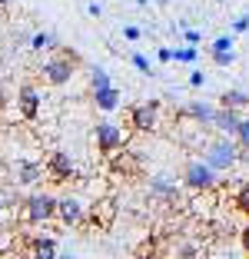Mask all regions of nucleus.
Wrapping results in <instances>:
<instances>
[{
  "mask_svg": "<svg viewBox=\"0 0 249 259\" xmlns=\"http://www.w3.org/2000/svg\"><path fill=\"white\" fill-rule=\"evenodd\" d=\"M236 209L249 216V183H242L239 190H236Z\"/></svg>",
  "mask_w": 249,
  "mask_h": 259,
  "instance_id": "nucleus-19",
  "label": "nucleus"
},
{
  "mask_svg": "<svg viewBox=\"0 0 249 259\" xmlns=\"http://www.w3.org/2000/svg\"><path fill=\"white\" fill-rule=\"evenodd\" d=\"M73 70H76V63L70 60V57L57 54V57H50V60H44L40 76H44V83H50V87H63V83L73 80Z\"/></svg>",
  "mask_w": 249,
  "mask_h": 259,
  "instance_id": "nucleus-3",
  "label": "nucleus"
},
{
  "mask_svg": "<svg viewBox=\"0 0 249 259\" xmlns=\"http://www.w3.org/2000/svg\"><path fill=\"white\" fill-rule=\"evenodd\" d=\"M173 60H180V63H193V60H196V47L189 44V47H180V50H173Z\"/></svg>",
  "mask_w": 249,
  "mask_h": 259,
  "instance_id": "nucleus-21",
  "label": "nucleus"
},
{
  "mask_svg": "<svg viewBox=\"0 0 249 259\" xmlns=\"http://www.w3.org/2000/svg\"><path fill=\"white\" fill-rule=\"evenodd\" d=\"M183 183H186L189 190H213V186H216V169L206 160H189L186 166H183Z\"/></svg>",
  "mask_w": 249,
  "mask_h": 259,
  "instance_id": "nucleus-4",
  "label": "nucleus"
},
{
  "mask_svg": "<svg viewBox=\"0 0 249 259\" xmlns=\"http://www.w3.org/2000/svg\"><path fill=\"white\" fill-rule=\"evenodd\" d=\"M203 160L219 173V169H233L236 163H239V153H236V143H229L226 137H219V140H213V143H206Z\"/></svg>",
  "mask_w": 249,
  "mask_h": 259,
  "instance_id": "nucleus-2",
  "label": "nucleus"
},
{
  "mask_svg": "<svg viewBox=\"0 0 249 259\" xmlns=\"http://www.w3.org/2000/svg\"><path fill=\"white\" fill-rule=\"evenodd\" d=\"M4 7H7V0H0V10H4Z\"/></svg>",
  "mask_w": 249,
  "mask_h": 259,
  "instance_id": "nucleus-33",
  "label": "nucleus"
},
{
  "mask_svg": "<svg viewBox=\"0 0 249 259\" xmlns=\"http://www.w3.org/2000/svg\"><path fill=\"white\" fill-rule=\"evenodd\" d=\"M150 196L166 199V203H180V186H176L170 176H153L150 180Z\"/></svg>",
  "mask_w": 249,
  "mask_h": 259,
  "instance_id": "nucleus-11",
  "label": "nucleus"
},
{
  "mask_svg": "<svg viewBox=\"0 0 249 259\" xmlns=\"http://www.w3.org/2000/svg\"><path fill=\"white\" fill-rule=\"evenodd\" d=\"M159 60H163V63H170V60H173V50H170V47H159Z\"/></svg>",
  "mask_w": 249,
  "mask_h": 259,
  "instance_id": "nucleus-29",
  "label": "nucleus"
},
{
  "mask_svg": "<svg viewBox=\"0 0 249 259\" xmlns=\"http://www.w3.org/2000/svg\"><path fill=\"white\" fill-rule=\"evenodd\" d=\"M210 126H216L219 133H229L233 137L236 126H239V113H236L233 107H216V113H213V123Z\"/></svg>",
  "mask_w": 249,
  "mask_h": 259,
  "instance_id": "nucleus-12",
  "label": "nucleus"
},
{
  "mask_svg": "<svg viewBox=\"0 0 249 259\" xmlns=\"http://www.w3.org/2000/svg\"><path fill=\"white\" fill-rule=\"evenodd\" d=\"M87 10H90V14H93V17H100V14H103V7H100L97 0H93V4H87Z\"/></svg>",
  "mask_w": 249,
  "mask_h": 259,
  "instance_id": "nucleus-31",
  "label": "nucleus"
},
{
  "mask_svg": "<svg viewBox=\"0 0 249 259\" xmlns=\"http://www.w3.org/2000/svg\"><path fill=\"white\" fill-rule=\"evenodd\" d=\"M27 249H30L37 259H53V256H57V239H50V236H33L30 243H27Z\"/></svg>",
  "mask_w": 249,
  "mask_h": 259,
  "instance_id": "nucleus-15",
  "label": "nucleus"
},
{
  "mask_svg": "<svg viewBox=\"0 0 249 259\" xmlns=\"http://www.w3.org/2000/svg\"><path fill=\"white\" fill-rule=\"evenodd\" d=\"M120 90H116L113 83L110 87H100V90H93V103H97V110H103V113H110V110L120 107Z\"/></svg>",
  "mask_w": 249,
  "mask_h": 259,
  "instance_id": "nucleus-13",
  "label": "nucleus"
},
{
  "mask_svg": "<svg viewBox=\"0 0 249 259\" xmlns=\"http://www.w3.org/2000/svg\"><path fill=\"white\" fill-rule=\"evenodd\" d=\"M213 113H216V107H210V103H199V100H193V103H186L183 107V116H189V120H196L199 126H210L213 123Z\"/></svg>",
  "mask_w": 249,
  "mask_h": 259,
  "instance_id": "nucleus-14",
  "label": "nucleus"
},
{
  "mask_svg": "<svg viewBox=\"0 0 249 259\" xmlns=\"http://www.w3.org/2000/svg\"><path fill=\"white\" fill-rule=\"evenodd\" d=\"M233 37H216V40H213V50H233Z\"/></svg>",
  "mask_w": 249,
  "mask_h": 259,
  "instance_id": "nucleus-25",
  "label": "nucleus"
},
{
  "mask_svg": "<svg viewBox=\"0 0 249 259\" xmlns=\"http://www.w3.org/2000/svg\"><path fill=\"white\" fill-rule=\"evenodd\" d=\"M130 126L136 133H156L159 126V103H136L130 110Z\"/></svg>",
  "mask_w": 249,
  "mask_h": 259,
  "instance_id": "nucleus-7",
  "label": "nucleus"
},
{
  "mask_svg": "<svg viewBox=\"0 0 249 259\" xmlns=\"http://www.w3.org/2000/svg\"><path fill=\"white\" fill-rule=\"evenodd\" d=\"M57 216V196L50 193H30V196L23 199V220L27 223H50Z\"/></svg>",
  "mask_w": 249,
  "mask_h": 259,
  "instance_id": "nucleus-1",
  "label": "nucleus"
},
{
  "mask_svg": "<svg viewBox=\"0 0 249 259\" xmlns=\"http://www.w3.org/2000/svg\"><path fill=\"white\" fill-rule=\"evenodd\" d=\"M123 37H127L130 44H136V40L143 37V30H140V27H133V23H127V27H123Z\"/></svg>",
  "mask_w": 249,
  "mask_h": 259,
  "instance_id": "nucleus-24",
  "label": "nucleus"
},
{
  "mask_svg": "<svg viewBox=\"0 0 249 259\" xmlns=\"http://www.w3.org/2000/svg\"><path fill=\"white\" fill-rule=\"evenodd\" d=\"M219 107H249V90H223V97H219Z\"/></svg>",
  "mask_w": 249,
  "mask_h": 259,
  "instance_id": "nucleus-16",
  "label": "nucleus"
},
{
  "mask_svg": "<svg viewBox=\"0 0 249 259\" xmlns=\"http://www.w3.org/2000/svg\"><path fill=\"white\" fill-rule=\"evenodd\" d=\"M44 173L50 176V183H70V180H76V166L70 160V153H63V150H53L47 156Z\"/></svg>",
  "mask_w": 249,
  "mask_h": 259,
  "instance_id": "nucleus-6",
  "label": "nucleus"
},
{
  "mask_svg": "<svg viewBox=\"0 0 249 259\" xmlns=\"http://www.w3.org/2000/svg\"><path fill=\"white\" fill-rule=\"evenodd\" d=\"M0 213H4V199H0Z\"/></svg>",
  "mask_w": 249,
  "mask_h": 259,
  "instance_id": "nucleus-34",
  "label": "nucleus"
},
{
  "mask_svg": "<svg viewBox=\"0 0 249 259\" xmlns=\"http://www.w3.org/2000/svg\"><path fill=\"white\" fill-rule=\"evenodd\" d=\"M57 37L53 33H33L30 37V50H57Z\"/></svg>",
  "mask_w": 249,
  "mask_h": 259,
  "instance_id": "nucleus-17",
  "label": "nucleus"
},
{
  "mask_svg": "<svg viewBox=\"0 0 249 259\" xmlns=\"http://www.w3.org/2000/svg\"><path fill=\"white\" fill-rule=\"evenodd\" d=\"M199 40H203V33H199V30H186V44H193V47H196Z\"/></svg>",
  "mask_w": 249,
  "mask_h": 259,
  "instance_id": "nucleus-28",
  "label": "nucleus"
},
{
  "mask_svg": "<svg viewBox=\"0 0 249 259\" xmlns=\"http://www.w3.org/2000/svg\"><path fill=\"white\" fill-rule=\"evenodd\" d=\"M14 183L17 186H33V183H40V180H44V166H40V163H33V160H20L14 166Z\"/></svg>",
  "mask_w": 249,
  "mask_h": 259,
  "instance_id": "nucleus-10",
  "label": "nucleus"
},
{
  "mask_svg": "<svg viewBox=\"0 0 249 259\" xmlns=\"http://www.w3.org/2000/svg\"><path fill=\"white\" fill-rule=\"evenodd\" d=\"M7 107V93H4V87H0V110Z\"/></svg>",
  "mask_w": 249,
  "mask_h": 259,
  "instance_id": "nucleus-32",
  "label": "nucleus"
},
{
  "mask_svg": "<svg viewBox=\"0 0 249 259\" xmlns=\"http://www.w3.org/2000/svg\"><path fill=\"white\" fill-rule=\"evenodd\" d=\"M57 220L63 226H80L87 220V209H83V203L76 196H63V199H57Z\"/></svg>",
  "mask_w": 249,
  "mask_h": 259,
  "instance_id": "nucleus-9",
  "label": "nucleus"
},
{
  "mask_svg": "<svg viewBox=\"0 0 249 259\" xmlns=\"http://www.w3.org/2000/svg\"><path fill=\"white\" fill-rule=\"evenodd\" d=\"M93 140H97V150L103 153V156H113L123 146V130L116 126L113 120H100L97 126H93Z\"/></svg>",
  "mask_w": 249,
  "mask_h": 259,
  "instance_id": "nucleus-5",
  "label": "nucleus"
},
{
  "mask_svg": "<svg viewBox=\"0 0 249 259\" xmlns=\"http://www.w3.org/2000/svg\"><path fill=\"white\" fill-rule=\"evenodd\" d=\"M233 30H236V33H242V30H249V14H242V17H236V20H233Z\"/></svg>",
  "mask_w": 249,
  "mask_h": 259,
  "instance_id": "nucleus-26",
  "label": "nucleus"
},
{
  "mask_svg": "<svg viewBox=\"0 0 249 259\" xmlns=\"http://www.w3.org/2000/svg\"><path fill=\"white\" fill-rule=\"evenodd\" d=\"M130 60H133V67L140 70V73H146V76H153V73H156V70H153V63L146 60L143 54H130Z\"/></svg>",
  "mask_w": 249,
  "mask_h": 259,
  "instance_id": "nucleus-20",
  "label": "nucleus"
},
{
  "mask_svg": "<svg viewBox=\"0 0 249 259\" xmlns=\"http://www.w3.org/2000/svg\"><path fill=\"white\" fill-rule=\"evenodd\" d=\"M239 243H242V249L249 252V223H246V226L239 229Z\"/></svg>",
  "mask_w": 249,
  "mask_h": 259,
  "instance_id": "nucleus-27",
  "label": "nucleus"
},
{
  "mask_svg": "<svg viewBox=\"0 0 249 259\" xmlns=\"http://www.w3.org/2000/svg\"><path fill=\"white\" fill-rule=\"evenodd\" d=\"M236 140H239V146L242 150H249V120H242L239 116V126H236V133H233Z\"/></svg>",
  "mask_w": 249,
  "mask_h": 259,
  "instance_id": "nucleus-22",
  "label": "nucleus"
},
{
  "mask_svg": "<svg viewBox=\"0 0 249 259\" xmlns=\"http://www.w3.org/2000/svg\"><path fill=\"white\" fill-rule=\"evenodd\" d=\"M236 60V50H213V63L216 67H229Z\"/></svg>",
  "mask_w": 249,
  "mask_h": 259,
  "instance_id": "nucleus-23",
  "label": "nucleus"
},
{
  "mask_svg": "<svg viewBox=\"0 0 249 259\" xmlns=\"http://www.w3.org/2000/svg\"><path fill=\"white\" fill-rule=\"evenodd\" d=\"M17 113H20L23 120H37L40 116V90L33 83H23L20 90H17Z\"/></svg>",
  "mask_w": 249,
  "mask_h": 259,
  "instance_id": "nucleus-8",
  "label": "nucleus"
},
{
  "mask_svg": "<svg viewBox=\"0 0 249 259\" xmlns=\"http://www.w3.org/2000/svg\"><path fill=\"white\" fill-rule=\"evenodd\" d=\"M100 87H110V73L103 67H93L90 70V90H100Z\"/></svg>",
  "mask_w": 249,
  "mask_h": 259,
  "instance_id": "nucleus-18",
  "label": "nucleus"
},
{
  "mask_svg": "<svg viewBox=\"0 0 249 259\" xmlns=\"http://www.w3.org/2000/svg\"><path fill=\"white\" fill-rule=\"evenodd\" d=\"M189 87H203V73H199V70L189 76Z\"/></svg>",
  "mask_w": 249,
  "mask_h": 259,
  "instance_id": "nucleus-30",
  "label": "nucleus"
}]
</instances>
